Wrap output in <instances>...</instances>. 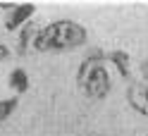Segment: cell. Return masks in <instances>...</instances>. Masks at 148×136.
I'll return each instance as SVG.
<instances>
[{
	"instance_id": "1",
	"label": "cell",
	"mask_w": 148,
	"mask_h": 136,
	"mask_svg": "<svg viewBox=\"0 0 148 136\" xmlns=\"http://www.w3.org/2000/svg\"><path fill=\"white\" fill-rule=\"evenodd\" d=\"M86 38H88L86 26H81L79 22H72V19H58V22H50L48 26H43L41 31H36L31 43L38 53H67V50L84 45Z\"/></svg>"
},
{
	"instance_id": "2",
	"label": "cell",
	"mask_w": 148,
	"mask_h": 136,
	"mask_svg": "<svg viewBox=\"0 0 148 136\" xmlns=\"http://www.w3.org/2000/svg\"><path fill=\"white\" fill-rule=\"evenodd\" d=\"M77 86L84 91L88 98H105L112 88L108 67H105V55L103 53H91V55L79 65L77 72Z\"/></svg>"
},
{
	"instance_id": "3",
	"label": "cell",
	"mask_w": 148,
	"mask_h": 136,
	"mask_svg": "<svg viewBox=\"0 0 148 136\" xmlns=\"http://www.w3.org/2000/svg\"><path fill=\"white\" fill-rule=\"evenodd\" d=\"M127 100L136 112L148 117V81L146 79H138V81H132V84H129Z\"/></svg>"
},
{
	"instance_id": "4",
	"label": "cell",
	"mask_w": 148,
	"mask_h": 136,
	"mask_svg": "<svg viewBox=\"0 0 148 136\" xmlns=\"http://www.w3.org/2000/svg\"><path fill=\"white\" fill-rule=\"evenodd\" d=\"M34 14H36V5H31V3H26V5H14V10L10 12V17H7V22H5V29H7V31L22 29L24 24L31 22Z\"/></svg>"
},
{
	"instance_id": "5",
	"label": "cell",
	"mask_w": 148,
	"mask_h": 136,
	"mask_svg": "<svg viewBox=\"0 0 148 136\" xmlns=\"http://www.w3.org/2000/svg\"><path fill=\"white\" fill-rule=\"evenodd\" d=\"M108 60L117 67V72H119V77H122V79H132V67H129V53H124V50H112V53H108Z\"/></svg>"
},
{
	"instance_id": "6",
	"label": "cell",
	"mask_w": 148,
	"mask_h": 136,
	"mask_svg": "<svg viewBox=\"0 0 148 136\" xmlns=\"http://www.w3.org/2000/svg\"><path fill=\"white\" fill-rule=\"evenodd\" d=\"M7 84H10V88L14 91V93H26V91H29V74H26L22 67H17V69L10 72Z\"/></svg>"
},
{
	"instance_id": "7",
	"label": "cell",
	"mask_w": 148,
	"mask_h": 136,
	"mask_svg": "<svg viewBox=\"0 0 148 136\" xmlns=\"http://www.w3.org/2000/svg\"><path fill=\"white\" fill-rule=\"evenodd\" d=\"M34 36H36V26H34V22L24 24L22 29H19V38H17V55H24V53H26L29 43L34 41Z\"/></svg>"
},
{
	"instance_id": "8",
	"label": "cell",
	"mask_w": 148,
	"mask_h": 136,
	"mask_svg": "<svg viewBox=\"0 0 148 136\" xmlns=\"http://www.w3.org/2000/svg\"><path fill=\"white\" fill-rule=\"evenodd\" d=\"M17 105H19L17 98H3V100H0V124L5 120H10V115L17 110Z\"/></svg>"
},
{
	"instance_id": "9",
	"label": "cell",
	"mask_w": 148,
	"mask_h": 136,
	"mask_svg": "<svg viewBox=\"0 0 148 136\" xmlns=\"http://www.w3.org/2000/svg\"><path fill=\"white\" fill-rule=\"evenodd\" d=\"M0 60H10V48L0 43Z\"/></svg>"
},
{
	"instance_id": "10",
	"label": "cell",
	"mask_w": 148,
	"mask_h": 136,
	"mask_svg": "<svg viewBox=\"0 0 148 136\" xmlns=\"http://www.w3.org/2000/svg\"><path fill=\"white\" fill-rule=\"evenodd\" d=\"M141 79H146V81H148V57L143 60V65H141Z\"/></svg>"
},
{
	"instance_id": "11",
	"label": "cell",
	"mask_w": 148,
	"mask_h": 136,
	"mask_svg": "<svg viewBox=\"0 0 148 136\" xmlns=\"http://www.w3.org/2000/svg\"><path fill=\"white\" fill-rule=\"evenodd\" d=\"M0 10H3V12H12L14 5H12V3H3V5H0Z\"/></svg>"
}]
</instances>
